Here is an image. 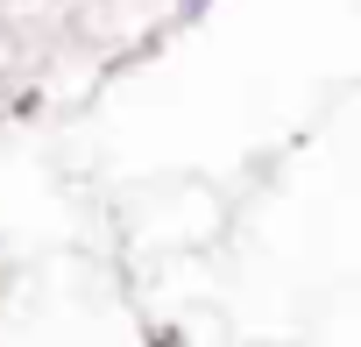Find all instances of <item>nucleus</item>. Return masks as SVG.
<instances>
[{
    "label": "nucleus",
    "instance_id": "obj_1",
    "mask_svg": "<svg viewBox=\"0 0 361 347\" xmlns=\"http://www.w3.org/2000/svg\"><path fill=\"white\" fill-rule=\"evenodd\" d=\"M185 8H199V0H185Z\"/></svg>",
    "mask_w": 361,
    "mask_h": 347
}]
</instances>
